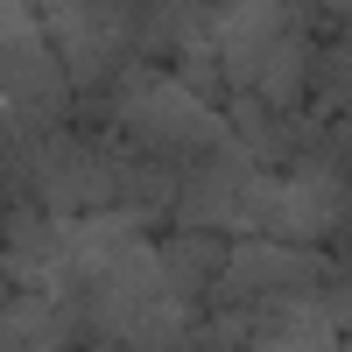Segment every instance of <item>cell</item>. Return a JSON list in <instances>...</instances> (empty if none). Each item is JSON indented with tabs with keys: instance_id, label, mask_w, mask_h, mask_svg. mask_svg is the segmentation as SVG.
Returning a JSON list of instances; mask_svg holds the SVG:
<instances>
[{
	"instance_id": "3",
	"label": "cell",
	"mask_w": 352,
	"mask_h": 352,
	"mask_svg": "<svg viewBox=\"0 0 352 352\" xmlns=\"http://www.w3.org/2000/svg\"><path fill=\"white\" fill-rule=\"evenodd\" d=\"M338 275L331 254L296 247V240H275V232H232V261L226 275L212 282V303H254V296H282V289H324Z\"/></svg>"
},
{
	"instance_id": "8",
	"label": "cell",
	"mask_w": 352,
	"mask_h": 352,
	"mask_svg": "<svg viewBox=\"0 0 352 352\" xmlns=\"http://www.w3.org/2000/svg\"><path fill=\"white\" fill-rule=\"evenodd\" d=\"M310 78H317V43H310V28H289V36L268 50V64H261V85H254V92H268L275 106H303Z\"/></svg>"
},
{
	"instance_id": "6",
	"label": "cell",
	"mask_w": 352,
	"mask_h": 352,
	"mask_svg": "<svg viewBox=\"0 0 352 352\" xmlns=\"http://www.w3.org/2000/svg\"><path fill=\"white\" fill-rule=\"evenodd\" d=\"M226 261H232V232L184 226L176 240H162V275H169V296H176V303L212 296V282L226 275Z\"/></svg>"
},
{
	"instance_id": "1",
	"label": "cell",
	"mask_w": 352,
	"mask_h": 352,
	"mask_svg": "<svg viewBox=\"0 0 352 352\" xmlns=\"http://www.w3.org/2000/svg\"><path fill=\"white\" fill-rule=\"evenodd\" d=\"M106 92H113V106H120V134L134 141V148L169 155V162H190V155H204V148H219V141L240 134L232 113H219L176 71H155V64H141V56L106 85Z\"/></svg>"
},
{
	"instance_id": "7",
	"label": "cell",
	"mask_w": 352,
	"mask_h": 352,
	"mask_svg": "<svg viewBox=\"0 0 352 352\" xmlns=\"http://www.w3.org/2000/svg\"><path fill=\"white\" fill-rule=\"evenodd\" d=\"M232 106V127H240V141L261 155V169H275V162H296V148H303V113L296 106H275L268 92H232L226 99Z\"/></svg>"
},
{
	"instance_id": "9",
	"label": "cell",
	"mask_w": 352,
	"mask_h": 352,
	"mask_svg": "<svg viewBox=\"0 0 352 352\" xmlns=\"http://www.w3.org/2000/svg\"><path fill=\"white\" fill-rule=\"evenodd\" d=\"M331 261H338V268H352V204H345V219H338V232H331Z\"/></svg>"
},
{
	"instance_id": "2",
	"label": "cell",
	"mask_w": 352,
	"mask_h": 352,
	"mask_svg": "<svg viewBox=\"0 0 352 352\" xmlns=\"http://www.w3.org/2000/svg\"><path fill=\"white\" fill-rule=\"evenodd\" d=\"M352 204V184L338 169H254L247 190H240V232H275V240H296V247H324L338 219Z\"/></svg>"
},
{
	"instance_id": "4",
	"label": "cell",
	"mask_w": 352,
	"mask_h": 352,
	"mask_svg": "<svg viewBox=\"0 0 352 352\" xmlns=\"http://www.w3.org/2000/svg\"><path fill=\"white\" fill-rule=\"evenodd\" d=\"M261 169V155L247 148L240 134L219 141V148H204L184 162V190H176V226H212V232H240V190L247 176Z\"/></svg>"
},
{
	"instance_id": "10",
	"label": "cell",
	"mask_w": 352,
	"mask_h": 352,
	"mask_svg": "<svg viewBox=\"0 0 352 352\" xmlns=\"http://www.w3.org/2000/svg\"><path fill=\"white\" fill-rule=\"evenodd\" d=\"M282 8L296 14V28H310V8H317V0H282Z\"/></svg>"
},
{
	"instance_id": "5",
	"label": "cell",
	"mask_w": 352,
	"mask_h": 352,
	"mask_svg": "<svg viewBox=\"0 0 352 352\" xmlns=\"http://www.w3.org/2000/svg\"><path fill=\"white\" fill-rule=\"evenodd\" d=\"M289 28H296V14L282 0H212V50L232 78V92L261 85V64H268V50Z\"/></svg>"
}]
</instances>
